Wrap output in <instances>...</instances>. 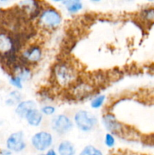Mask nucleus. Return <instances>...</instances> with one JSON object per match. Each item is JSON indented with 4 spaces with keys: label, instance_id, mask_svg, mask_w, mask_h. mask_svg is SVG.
<instances>
[{
    "label": "nucleus",
    "instance_id": "15",
    "mask_svg": "<svg viewBox=\"0 0 154 155\" xmlns=\"http://www.w3.org/2000/svg\"><path fill=\"white\" fill-rule=\"evenodd\" d=\"M21 99H22V95L21 92L18 90H14L9 93L8 98H6L5 103L8 106L17 105L18 103L21 102Z\"/></svg>",
    "mask_w": 154,
    "mask_h": 155
},
{
    "label": "nucleus",
    "instance_id": "12",
    "mask_svg": "<svg viewBox=\"0 0 154 155\" xmlns=\"http://www.w3.org/2000/svg\"><path fill=\"white\" fill-rule=\"evenodd\" d=\"M25 119L29 125L32 126V127H38L42 123V119H43V114L41 113L40 110H38L37 108H35L27 113L25 117Z\"/></svg>",
    "mask_w": 154,
    "mask_h": 155
},
{
    "label": "nucleus",
    "instance_id": "24",
    "mask_svg": "<svg viewBox=\"0 0 154 155\" xmlns=\"http://www.w3.org/2000/svg\"><path fill=\"white\" fill-rule=\"evenodd\" d=\"M150 141H151V142H152V143H154V135H152V136H151Z\"/></svg>",
    "mask_w": 154,
    "mask_h": 155
},
{
    "label": "nucleus",
    "instance_id": "21",
    "mask_svg": "<svg viewBox=\"0 0 154 155\" xmlns=\"http://www.w3.org/2000/svg\"><path fill=\"white\" fill-rule=\"evenodd\" d=\"M55 107L51 105H45L41 108L40 111L42 114L46 116H51L55 113Z\"/></svg>",
    "mask_w": 154,
    "mask_h": 155
},
{
    "label": "nucleus",
    "instance_id": "5",
    "mask_svg": "<svg viewBox=\"0 0 154 155\" xmlns=\"http://www.w3.org/2000/svg\"><path fill=\"white\" fill-rule=\"evenodd\" d=\"M51 127L52 130L59 135H65L73 127V122L65 114L55 115L51 120Z\"/></svg>",
    "mask_w": 154,
    "mask_h": 155
},
{
    "label": "nucleus",
    "instance_id": "11",
    "mask_svg": "<svg viewBox=\"0 0 154 155\" xmlns=\"http://www.w3.org/2000/svg\"><path fill=\"white\" fill-rule=\"evenodd\" d=\"M103 124L104 127L112 133H117L122 131V127L121 124L116 120L115 117L111 114H107L103 117Z\"/></svg>",
    "mask_w": 154,
    "mask_h": 155
},
{
    "label": "nucleus",
    "instance_id": "13",
    "mask_svg": "<svg viewBox=\"0 0 154 155\" xmlns=\"http://www.w3.org/2000/svg\"><path fill=\"white\" fill-rule=\"evenodd\" d=\"M57 152L59 155H75V145L68 140L62 141L57 147Z\"/></svg>",
    "mask_w": 154,
    "mask_h": 155
},
{
    "label": "nucleus",
    "instance_id": "2",
    "mask_svg": "<svg viewBox=\"0 0 154 155\" xmlns=\"http://www.w3.org/2000/svg\"><path fill=\"white\" fill-rule=\"evenodd\" d=\"M53 75L57 84L65 87L76 81L78 73L73 65L69 62L63 61L54 66Z\"/></svg>",
    "mask_w": 154,
    "mask_h": 155
},
{
    "label": "nucleus",
    "instance_id": "16",
    "mask_svg": "<svg viewBox=\"0 0 154 155\" xmlns=\"http://www.w3.org/2000/svg\"><path fill=\"white\" fill-rule=\"evenodd\" d=\"M140 18L146 22H154V8H147L140 12Z\"/></svg>",
    "mask_w": 154,
    "mask_h": 155
},
{
    "label": "nucleus",
    "instance_id": "3",
    "mask_svg": "<svg viewBox=\"0 0 154 155\" xmlns=\"http://www.w3.org/2000/svg\"><path fill=\"white\" fill-rule=\"evenodd\" d=\"M62 21L60 14L55 8L48 7L42 9L39 16V24L46 29H54L58 27Z\"/></svg>",
    "mask_w": 154,
    "mask_h": 155
},
{
    "label": "nucleus",
    "instance_id": "18",
    "mask_svg": "<svg viewBox=\"0 0 154 155\" xmlns=\"http://www.w3.org/2000/svg\"><path fill=\"white\" fill-rule=\"evenodd\" d=\"M106 97L105 95H98V96L95 97L92 99L91 101V107L94 109H98L104 104V101H105Z\"/></svg>",
    "mask_w": 154,
    "mask_h": 155
},
{
    "label": "nucleus",
    "instance_id": "23",
    "mask_svg": "<svg viewBox=\"0 0 154 155\" xmlns=\"http://www.w3.org/2000/svg\"><path fill=\"white\" fill-rule=\"evenodd\" d=\"M39 155H57V154L54 149H49L46 153H45V154H42Z\"/></svg>",
    "mask_w": 154,
    "mask_h": 155
},
{
    "label": "nucleus",
    "instance_id": "22",
    "mask_svg": "<svg viewBox=\"0 0 154 155\" xmlns=\"http://www.w3.org/2000/svg\"><path fill=\"white\" fill-rule=\"evenodd\" d=\"M12 152L8 150V148H4V149L0 150V155H11Z\"/></svg>",
    "mask_w": 154,
    "mask_h": 155
},
{
    "label": "nucleus",
    "instance_id": "4",
    "mask_svg": "<svg viewBox=\"0 0 154 155\" xmlns=\"http://www.w3.org/2000/svg\"><path fill=\"white\" fill-rule=\"evenodd\" d=\"M74 123L79 130L82 132H90L98 124L96 117L88 110H81L74 115Z\"/></svg>",
    "mask_w": 154,
    "mask_h": 155
},
{
    "label": "nucleus",
    "instance_id": "8",
    "mask_svg": "<svg viewBox=\"0 0 154 155\" xmlns=\"http://www.w3.org/2000/svg\"><path fill=\"white\" fill-rule=\"evenodd\" d=\"M20 9L23 15L28 19L35 18L39 16L42 9L39 2L24 1L20 2Z\"/></svg>",
    "mask_w": 154,
    "mask_h": 155
},
{
    "label": "nucleus",
    "instance_id": "10",
    "mask_svg": "<svg viewBox=\"0 0 154 155\" xmlns=\"http://www.w3.org/2000/svg\"><path fill=\"white\" fill-rule=\"evenodd\" d=\"M35 108H37V104L33 100H25L21 101L16 105L15 113L20 118L25 119L26 115L29 111Z\"/></svg>",
    "mask_w": 154,
    "mask_h": 155
},
{
    "label": "nucleus",
    "instance_id": "19",
    "mask_svg": "<svg viewBox=\"0 0 154 155\" xmlns=\"http://www.w3.org/2000/svg\"><path fill=\"white\" fill-rule=\"evenodd\" d=\"M9 83L16 89H21L23 88V80L18 75L11 76L9 79Z\"/></svg>",
    "mask_w": 154,
    "mask_h": 155
},
{
    "label": "nucleus",
    "instance_id": "6",
    "mask_svg": "<svg viewBox=\"0 0 154 155\" xmlns=\"http://www.w3.org/2000/svg\"><path fill=\"white\" fill-rule=\"evenodd\" d=\"M53 143V136L46 131H40L35 133L31 138V144L33 148L39 151H45L49 149Z\"/></svg>",
    "mask_w": 154,
    "mask_h": 155
},
{
    "label": "nucleus",
    "instance_id": "25",
    "mask_svg": "<svg viewBox=\"0 0 154 155\" xmlns=\"http://www.w3.org/2000/svg\"><path fill=\"white\" fill-rule=\"evenodd\" d=\"M0 11H1V5H0Z\"/></svg>",
    "mask_w": 154,
    "mask_h": 155
},
{
    "label": "nucleus",
    "instance_id": "1",
    "mask_svg": "<svg viewBox=\"0 0 154 155\" xmlns=\"http://www.w3.org/2000/svg\"><path fill=\"white\" fill-rule=\"evenodd\" d=\"M16 36L5 30L0 31V58L14 68L17 63L16 52L20 45L19 39Z\"/></svg>",
    "mask_w": 154,
    "mask_h": 155
},
{
    "label": "nucleus",
    "instance_id": "7",
    "mask_svg": "<svg viewBox=\"0 0 154 155\" xmlns=\"http://www.w3.org/2000/svg\"><path fill=\"white\" fill-rule=\"evenodd\" d=\"M5 145L6 148L10 150L12 153H19L24 151L27 145L24 132L18 131L11 133L6 139Z\"/></svg>",
    "mask_w": 154,
    "mask_h": 155
},
{
    "label": "nucleus",
    "instance_id": "14",
    "mask_svg": "<svg viewBox=\"0 0 154 155\" xmlns=\"http://www.w3.org/2000/svg\"><path fill=\"white\" fill-rule=\"evenodd\" d=\"M66 7V10L70 14H75L82 10L83 8V5L82 2L77 0H68V1L62 2Z\"/></svg>",
    "mask_w": 154,
    "mask_h": 155
},
{
    "label": "nucleus",
    "instance_id": "17",
    "mask_svg": "<svg viewBox=\"0 0 154 155\" xmlns=\"http://www.w3.org/2000/svg\"><path fill=\"white\" fill-rule=\"evenodd\" d=\"M79 155H104L102 151L93 145H87L85 147Z\"/></svg>",
    "mask_w": 154,
    "mask_h": 155
},
{
    "label": "nucleus",
    "instance_id": "9",
    "mask_svg": "<svg viewBox=\"0 0 154 155\" xmlns=\"http://www.w3.org/2000/svg\"><path fill=\"white\" fill-rule=\"evenodd\" d=\"M42 48L37 45H33L21 54V61L27 64H36L42 58Z\"/></svg>",
    "mask_w": 154,
    "mask_h": 155
},
{
    "label": "nucleus",
    "instance_id": "20",
    "mask_svg": "<svg viewBox=\"0 0 154 155\" xmlns=\"http://www.w3.org/2000/svg\"><path fill=\"white\" fill-rule=\"evenodd\" d=\"M104 143L108 148H113L116 144V139L111 133H107L104 137Z\"/></svg>",
    "mask_w": 154,
    "mask_h": 155
}]
</instances>
